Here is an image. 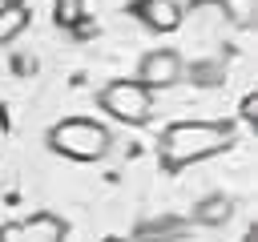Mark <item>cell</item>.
Returning a JSON list of instances; mask_svg holds the SVG:
<instances>
[{
    "instance_id": "6da1fadb",
    "label": "cell",
    "mask_w": 258,
    "mask_h": 242,
    "mask_svg": "<svg viewBox=\"0 0 258 242\" xmlns=\"http://www.w3.org/2000/svg\"><path fill=\"white\" fill-rule=\"evenodd\" d=\"M238 137L234 121H177L161 133L157 141V157L161 165L173 173V169H185L194 161H206L222 149H230Z\"/></svg>"
},
{
    "instance_id": "7a4b0ae2",
    "label": "cell",
    "mask_w": 258,
    "mask_h": 242,
    "mask_svg": "<svg viewBox=\"0 0 258 242\" xmlns=\"http://www.w3.org/2000/svg\"><path fill=\"white\" fill-rule=\"evenodd\" d=\"M48 149L56 157L89 165V161H101L113 149V129L105 121H93V117H64L48 129Z\"/></svg>"
},
{
    "instance_id": "3957f363",
    "label": "cell",
    "mask_w": 258,
    "mask_h": 242,
    "mask_svg": "<svg viewBox=\"0 0 258 242\" xmlns=\"http://www.w3.org/2000/svg\"><path fill=\"white\" fill-rule=\"evenodd\" d=\"M97 105L105 117L121 121V125H149L157 113V93L149 85H141L137 77H121L97 89Z\"/></svg>"
},
{
    "instance_id": "277c9868",
    "label": "cell",
    "mask_w": 258,
    "mask_h": 242,
    "mask_svg": "<svg viewBox=\"0 0 258 242\" xmlns=\"http://www.w3.org/2000/svg\"><path fill=\"white\" fill-rule=\"evenodd\" d=\"M64 238H69V222L52 210H36L28 218L0 226V242H64Z\"/></svg>"
},
{
    "instance_id": "5b68a950",
    "label": "cell",
    "mask_w": 258,
    "mask_h": 242,
    "mask_svg": "<svg viewBox=\"0 0 258 242\" xmlns=\"http://www.w3.org/2000/svg\"><path fill=\"white\" fill-rule=\"evenodd\" d=\"M181 73H185V56H181L177 48H149V52L137 60V81L149 85L153 93L181 85Z\"/></svg>"
},
{
    "instance_id": "8992f818",
    "label": "cell",
    "mask_w": 258,
    "mask_h": 242,
    "mask_svg": "<svg viewBox=\"0 0 258 242\" xmlns=\"http://www.w3.org/2000/svg\"><path fill=\"white\" fill-rule=\"evenodd\" d=\"M129 12H133L149 32H177V28L185 24L181 0H133Z\"/></svg>"
},
{
    "instance_id": "52a82bcc",
    "label": "cell",
    "mask_w": 258,
    "mask_h": 242,
    "mask_svg": "<svg viewBox=\"0 0 258 242\" xmlns=\"http://www.w3.org/2000/svg\"><path fill=\"white\" fill-rule=\"evenodd\" d=\"M198 226H210V230H218V226H226L230 218H234V198L230 194H206V198H198L194 202V214H189Z\"/></svg>"
},
{
    "instance_id": "ba28073f",
    "label": "cell",
    "mask_w": 258,
    "mask_h": 242,
    "mask_svg": "<svg viewBox=\"0 0 258 242\" xmlns=\"http://www.w3.org/2000/svg\"><path fill=\"white\" fill-rule=\"evenodd\" d=\"M28 24H32L28 0H4V4H0V44H12Z\"/></svg>"
},
{
    "instance_id": "9c48e42d",
    "label": "cell",
    "mask_w": 258,
    "mask_h": 242,
    "mask_svg": "<svg viewBox=\"0 0 258 242\" xmlns=\"http://www.w3.org/2000/svg\"><path fill=\"white\" fill-rule=\"evenodd\" d=\"M181 81H189V85H222L226 81V69L218 60H198V65H185Z\"/></svg>"
},
{
    "instance_id": "30bf717a",
    "label": "cell",
    "mask_w": 258,
    "mask_h": 242,
    "mask_svg": "<svg viewBox=\"0 0 258 242\" xmlns=\"http://www.w3.org/2000/svg\"><path fill=\"white\" fill-rule=\"evenodd\" d=\"M56 24L60 28H77L81 20H85V0H56Z\"/></svg>"
},
{
    "instance_id": "8fae6325",
    "label": "cell",
    "mask_w": 258,
    "mask_h": 242,
    "mask_svg": "<svg viewBox=\"0 0 258 242\" xmlns=\"http://www.w3.org/2000/svg\"><path fill=\"white\" fill-rule=\"evenodd\" d=\"M242 121H258V97L254 93L242 97Z\"/></svg>"
},
{
    "instance_id": "7c38bea8",
    "label": "cell",
    "mask_w": 258,
    "mask_h": 242,
    "mask_svg": "<svg viewBox=\"0 0 258 242\" xmlns=\"http://www.w3.org/2000/svg\"><path fill=\"white\" fill-rule=\"evenodd\" d=\"M101 242H133V238H121V234H105Z\"/></svg>"
}]
</instances>
